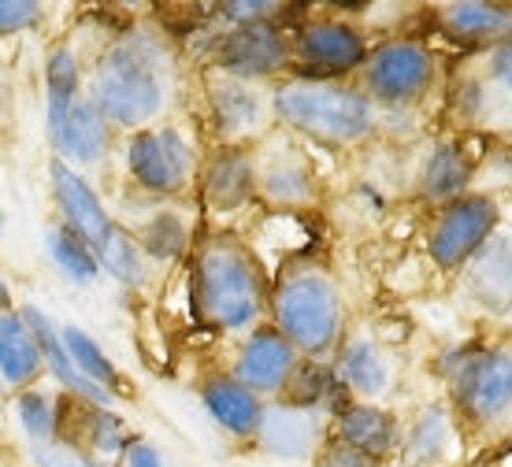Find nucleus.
Here are the masks:
<instances>
[{
  "label": "nucleus",
  "mask_w": 512,
  "mask_h": 467,
  "mask_svg": "<svg viewBox=\"0 0 512 467\" xmlns=\"http://www.w3.org/2000/svg\"><path fill=\"white\" fill-rule=\"evenodd\" d=\"M8 115V82H4V75H0V119Z\"/></svg>",
  "instance_id": "79ce46f5"
},
{
  "label": "nucleus",
  "mask_w": 512,
  "mask_h": 467,
  "mask_svg": "<svg viewBox=\"0 0 512 467\" xmlns=\"http://www.w3.org/2000/svg\"><path fill=\"white\" fill-rule=\"evenodd\" d=\"M297 364H301V360H297V349L282 338L279 330L256 327L253 334L242 341V349H238L234 379L242 382L245 390H253L256 397H264V393H282Z\"/></svg>",
  "instance_id": "f8f14e48"
},
{
  "label": "nucleus",
  "mask_w": 512,
  "mask_h": 467,
  "mask_svg": "<svg viewBox=\"0 0 512 467\" xmlns=\"http://www.w3.org/2000/svg\"><path fill=\"white\" fill-rule=\"evenodd\" d=\"M279 4H268V0H227L219 4V19H227L234 26H249V23H264Z\"/></svg>",
  "instance_id": "e433bc0d"
},
{
  "label": "nucleus",
  "mask_w": 512,
  "mask_h": 467,
  "mask_svg": "<svg viewBox=\"0 0 512 467\" xmlns=\"http://www.w3.org/2000/svg\"><path fill=\"white\" fill-rule=\"evenodd\" d=\"M201 316L219 330H249L264 312V275L256 256L234 241H208L193 264Z\"/></svg>",
  "instance_id": "7ed1b4c3"
},
{
  "label": "nucleus",
  "mask_w": 512,
  "mask_h": 467,
  "mask_svg": "<svg viewBox=\"0 0 512 467\" xmlns=\"http://www.w3.org/2000/svg\"><path fill=\"white\" fill-rule=\"evenodd\" d=\"M49 182H52V201H56L60 223L86 241L93 253H101L104 245H108V238L116 234V219L108 215L101 193L82 178V171L67 167L64 160H52Z\"/></svg>",
  "instance_id": "1a4fd4ad"
},
{
  "label": "nucleus",
  "mask_w": 512,
  "mask_h": 467,
  "mask_svg": "<svg viewBox=\"0 0 512 467\" xmlns=\"http://www.w3.org/2000/svg\"><path fill=\"white\" fill-rule=\"evenodd\" d=\"M216 64L223 75L256 82V78H268L290 64V45H286L279 26L268 23V19L249 26H231L216 45Z\"/></svg>",
  "instance_id": "9d476101"
},
{
  "label": "nucleus",
  "mask_w": 512,
  "mask_h": 467,
  "mask_svg": "<svg viewBox=\"0 0 512 467\" xmlns=\"http://www.w3.org/2000/svg\"><path fill=\"white\" fill-rule=\"evenodd\" d=\"M487 78H490V82H498L501 89H509V93H512V34H509V38H501L498 45H490Z\"/></svg>",
  "instance_id": "4c0bfd02"
},
{
  "label": "nucleus",
  "mask_w": 512,
  "mask_h": 467,
  "mask_svg": "<svg viewBox=\"0 0 512 467\" xmlns=\"http://www.w3.org/2000/svg\"><path fill=\"white\" fill-rule=\"evenodd\" d=\"M256 438L275 456L308 460L320 449V419L316 412H305L294 404H275V408H264V423H260Z\"/></svg>",
  "instance_id": "a211bd4d"
},
{
  "label": "nucleus",
  "mask_w": 512,
  "mask_h": 467,
  "mask_svg": "<svg viewBox=\"0 0 512 467\" xmlns=\"http://www.w3.org/2000/svg\"><path fill=\"white\" fill-rule=\"evenodd\" d=\"M97 260H101V271H108L112 278H119L123 286H134V290L145 286V278H149V260H145V253L138 249V241L119 227H116V234L108 238V245L97 253Z\"/></svg>",
  "instance_id": "2f4dec72"
},
{
  "label": "nucleus",
  "mask_w": 512,
  "mask_h": 467,
  "mask_svg": "<svg viewBox=\"0 0 512 467\" xmlns=\"http://www.w3.org/2000/svg\"><path fill=\"white\" fill-rule=\"evenodd\" d=\"M49 141L56 149V160H64L67 167H75V171L78 167H97L104 164V156L112 149V127L104 123V115L97 112L90 93H82L49 127Z\"/></svg>",
  "instance_id": "9b49d317"
},
{
  "label": "nucleus",
  "mask_w": 512,
  "mask_h": 467,
  "mask_svg": "<svg viewBox=\"0 0 512 467\" xmlns=\"http://www.w3.org/2000/svg\"><path fill=\"white\" fill-rule=\"evenodd\" d=\"M323 467H379V464L368 460V456H360L357 449H349V445L334 442L323 449Z\"/></svg>",
  "instance_id": "58836bf2"
},
{
  "label": "nucleus",
  "mask_w": 512,
  "mask_h": 467,
  "mask_svg": "<svg viewBox=\"0 0 512 467\" xmlns=\"http://www.w3.org/2000/svg\"><path fill=\"white\" fill-rule=\"evenodd\" d=\"M453 401L472 423H498L512 412V349H479L453 371Z\"/></svg>",
  "instance_id": "6e6552de"
},
{
  "label": "nucleus",
  "mask_w": 512,
  "mask_h": 467,
  "mask_svg": "<svg viewBox=\"0 0 512 467\" xmlns=\"http://www.w3.org/2000/svg\"><path fill=\"white\" fill-rule=\"evenodd\" d=\"M338 442L357 449L375 464H383L397 449V423L375 404H342L338 408Z\"/></svg>",
  "instance_id": "6ab92c4d"
},
{
  "label": "nucleus",
  "mask_w": 512,
  "mask_h": 467,
  "mask_svg": "<svg viewBox=\"0 0 512 467\" xmlns=\"http://www.w3.org/2000/svg\"><path fill=\"white\" fill-rule=\"evenodd\" d=\"M475 164L468 160V152L457 149V145H438L427 164H423L420 175V193L427 201H457L464 197V190L472 186Z\"/></svg>",
  "instance_id": "b1692460"
},
{
  "label": "nucleus",
  "mask_w": 512,
  "mask_h": 467,
  "mask_svg": "<svg viewBox=\"0 0 512 467\" xmlns=\"http://www.w3.org/2000/svg\"><path fill=\"white\" fill-rule=\"evenodd\" d=\"M338 375L349 390L360 393V397H379V393L390 386V364H386L383 349L375 345L372 338L353 341L346 353H342V367Z\"/></svg>",
  "instance_id": "bb28decb"
},
{
  "label": "nucleus",
  "mask_w": 512,
  "mask_h": 467,
  "mask_svg": "<svg viewBox=\"0 0 512 467\" xmlns=\"http://www.w3.org/2000/svg\"><path fill=\"white\" fill-rule=\"evenodd\" d=\"M294 49L316 75H353L368 60L364 34L338 19H316L301 26Z\"/></svg>",
  "instance_id": "ddd939ff"
},
{
  "label": "nucleus",
  "mask_w": 512,
  "mask_h": 467,
  "mask_svg": "<svg viewBox=\"0 0 512 467\" xmlns=\"http://www.w3.org/2000/svg\"><path fill=\"white\" fill-rule=\"evenodd\" d=\"M19 312H23L26 327L34 330V338H38L41 364H45V371H52V379L64 386L67 397H78V401L97 404V408H112V401H116V397H112V393H104L101 386H93V382H86L82 375H78L75 364H71V356H67V349H64L60 327H56V323L41 312L38 304H23Z\"/></svg>",
  "instance_id": "2eb2a0df"
},
{
  "label": "nucleus",
  "mask_w": 512,
  "mask_h": 467,
  "mask_svg": "<svg viewBox=\"0 0 512 467\" xmlns=\"http://www.w3.org/2000/svg\"><path fill=\"white\" fill-rule=\"evenodd\" d=\"M442 23L453 38L472 41V45H498L512 34V12L501 4H483V0H464L442 8Z\"/></svg>",
  "instance_id": "5701e85b"
},
{
  "label": "nucleus",
  "mask_w": 512,
  "mask_h": 467,
  "mask_svg": "<svg viewBox=\"0 0 512 467\" xmlns=\"http://www.w3.org/2000/svg\"><path fill=\"white\" fill-rule=\"evenodd\" d=\"M30 464L34 467H108L101 460L86 456L75 445L64 442H45V445H30Z\"/></svg>",
  "instance_id": "f704fd0d"
},
{
  "label": "nucleus",
  "mask_w": 512,
  "mask_h": 467,
  "mask_svg": "<svg viewBox=\"0 0 512 467\" xmlns=\"http://www.w3.org/2000/svg\"><path fill=\"white\" fill-rule=\"evenodd\" d=\"M4 227H8V219H4V208H0V238H4Z\"/></svg>",
  "instance_id": "37998d69"
},
{
  "label": "nucleus",
  "mask_w": 512,
  "mask_h": 467,
  "mask_svg": "<svg viewBox=\"0 0 512 467\" xmlns=\"http://www.w3.org/2000/svg\"><path fill=\"white\" fill-rule=\"evenodd\" d=\"M446 416L438 412V408H431V412H423L420 423H416V430H412V442L409 449H405V456H409L412 464H427V460H435L438 453V445L446 438Z\"/></svg>",
  "instance_id": "72a5a7b5"
},
{
  "label": "nucleus",
  "mask_w": 512,
  "mask_h": 467,
  "mask_svg": "<svg viewBox=\"0 0 512 467\" xmlns=\"http://www.w3.org/2000/svg\"><path fill=\"white\" fill-rule=\"evenodd\" d=\"M123 164H127L130 182L141 193L175 197L190 186L197 156H193V145L182 138L179 127H145L127 138Z\"/></svg>",
  "instance_id": "39448f33"
},
{
  "label": "nucleus",
  "mask_w": 512,
  "mask_h": 467,
  "mask_svg": "<svg viewBox=\"0 0 512 467\" xmlns=\"http://www.w3.org/2000/svg\"><path fill=\"white\" fill-rule=\"evenodd\" d=\"M82 97V60H78V52L71 45L64 49H52L49 60H45V123H56L60 115L71 108V101Z\"/></svg>",
  "instance_id": "cd10ccee"
},
{
  "label": "nucleus",
  "mask_w": 512,
  "mask_h": 467,
  "mask_svg": "<svg viewBox=\"0 0 512 467\" xmlns=\"http://www.w3.org/2000/svg\"><path fill=\"white\" fill-rule=\"evenodd\" d=\"M364 75V93L372 97V104H412L420 101L423 93L435 82V56L412 45V41H386L379 49L368 52V60L360 67Z\"/></svg>",
  "instance_id": "0eeeda50"
},
{
  "label": "nucleus",
  "mask_w": 512,
  "mask_h": 467,
  "mask_svg": "<svg viewBox=\"0 0 512 467\" xmlns=\"http://www.w3.org/2000/svg\"><path fill=\"white\" fill-rule=\"evenodd\" d=\"M201 190H205L208 208H216V212H234V208L249 204L256 193L253 156L238 145H223L201 171Z\"/></svg>",
  "instance_id": "dca6fc26"
},
{
  "label": "nucleus",
  "mask_w": 512,
  "mask_h": 467,
  "mask_svg": "<svg viewBox=\"0 0 512 467\" xmlns=\"http://www.w3.org/2000/svg\"><path fill=\"white\" fill-rule=\"evenodd\" d=\"M41 375H45V364H41L38 338H34V330L26 327L23 312L19 308L0 312V382L23 393Z\"/></svg>",
  "instance_id": "f3484780"
},
{
  "label": "nucleus",
  "mask_w": 512,
  "mask_h": 467,
  "mask_svg": "<svg viewBox=\"0 0 512 467\" xmlns=\"http://www.w3.org/2000/svg\"><path fill=\"white\" fill-rule=\"evenodd\" d=\"M45 245H49V260L56 264V271H60L67 282L90 286L93 278L101 275V260H97V253H93L78 234H71L64 223H56V227L45 230Z\"/></svg>",
  "instance_id": "c85d7f7f"
},
{
  "label": "nucleus",
  "mask_w": 512,
  "mask_h": 467,
  "mask_svg": "<svg viewBox=\"0 0 512 467\" xmlns=\"http://www.w3.org/2000/svg\"><path fill=\"white\" fill-rule=\"evenodd\" d=\"M71 404H75V416L82 419V427L71 434V438H64V445H75V449H82L86 456H93V460H112V456H127L130 449V434H127V423L112 412V408H97V404H86L78 401V397H71Z\"/></svg>",
  "instance_id": "412c9836"
},
{
  "label": "nucleus",
  "mask_w": 512,
  "mask_h": 467,
  "mask_svg": "<svg viewBox=\"0 0 512 467\" xmlns=\"http://www.w3.org/2000/svg\"><path fill=\"white\" fill-rule=\"evenodd\" d=\"M208 101H212V123H216V134L223 145H238L249 134L264 130L268 101L253 82L216 71L208 78Z\"/></svg>",
  "instance_id": "4468645a"
},
{
  "label": "nucleus",
  "mask_w": 512,
  "mask_h": 467,
  "mask_svg": "<svg viewBox=\"0 0 512 467\" xmlns=\"http://www.w3.org/2000/svg\"><path fill=\"white\" fill-rule=\"evenodd\" d=\"M41 8L38 0H0V38H15L30 26L41 23Z\"/></svg>",
  "instance_id": "c9c22d12"
},
{
  "label": "nucleus",
  "mask_w": 512,
  "mask_h": 467,
  "mask_svg": "<svg viewBox=\"0 0 512 467\" xmlns=\"http://www.w3.org/2000/svg\"><path fill=\"white\" fill-rule=\"evenodd\" d=\"M171 60L153 34H127L90 75V101L112 130H145L167 108Z\"/></svg>",
  "instance_id": "f257e3e1"
},
{
  "label": "nucleus",
  "mask_w": 512,
  "mask_h": 467,
  "mask_svg": "<svg viewBox=\"0 0 512 467\" xmlns=\"http://www.w3.org/2000/svg\"><path fill=\"white\" fill-rule=\"evenodd\" d=\"M256 190L275 204H308L316 197V178L305 156L286 152V156H271L264 164H256Z\"/></svg>",
  "instance_id": "4be33fe9"
},
{
  "label": "nucleus",
  "mask_w": 512,
  "mask_h": 467,
  "mask_svg": "<svg viewBox=\"0 0 512 467\" xmlns=\"http://www.w3.org/2000/svg\"><path fill=\"white\" fill-rule=\"evenodd\" d=\"M501 223L498 201L487 193H464L457 201H449L438 212L431 238H427V256L435 260L442 271H457V267L472 264L483 253V245L494 238Z\"/></svg>",
  "instance_id": "423d86ee"
},
{
  "label": "nucleus",
  "mask_w": 512,
  "mask_h": 467,
  "mask_svg": "<svg viewBox=\"0 0 512 467\" xmlns=\"http://www.w3.org/2000/svg\"><path fill=\"white\" fill-rule=\"evenodd\" d=\"M127 467H167L164 456L156 453L149 442H130L127 449Z\"/></svg>",
  "instance_id": "ea45409f"
},
{
  "label": "nucleus",
  "mask_w": 512,
  "mask_h": 467,
  "mask_svg": "<svg viewBox=\"0 0 512 467\" xmlns=\"http://www.w3.org/2000/svg\"><path fill=\"white\" fill-rule=\"evenodd\" d=\"M60 338H64L67 356H71V364H75V371L82 375V379L93 382V386H101V390L112 393V397L123 390L119 367L112 364V356L104 353L101 345H97L86 330L75 327V323H64V327H60Z\"/></svg>",
  "instance_id": "a878e982"
},
{
  "label": "nucleus",
  "mask_w": 512,
  "mask_h": 467,
  "mask_svg": "<svg viewBox=\"0 0 512 467\" xmlns=\"http://www.w3.org/2000/svg\"><path fill=\"white\" fill-rule=\"evenodd\" d=\"M201 401H205L208 416L234 438H256L260 434L264 401L253 390H245L234 375L231 379H208L205 390H201Z\"/></svg>",
  "instance_id": "aec40b11"
},
{
  "label": "nucleus",
  "mask_w": 512,
  "mask_h": 467,
  "mask_svg": "<svg viewBox=\"0 0 512 467\" xmlns=\"http://www.w3.org/2000/svg\"><path fill=\"white\" fill-rule=\"evenodd\" d=\"M12 308V290H8V282L0 278V312H8Z\"/></svg>",
  "instance_id": "a19ab883"
},
{
  "label": "nucleus",
  "mask_w": 512,
  "mask_h": 467,
  "mask_svg": "<svg viewBox=\"0 0 512 467\" xmlns=\"http://www.w3.org/2000/svg\"><path fill=\"white\" fill-rule=\"evenodd\" d=\"M15 419L30 445L56 442V397L52 393L38 390V386L23 390L15 397Z\"/></svg>",
  "instance_id": "473e14b6"
},
{
  "label": "nucleus",
  "mask_w": 512,
  "mask_h": 467,
  "mask_svg": "<svg viewBox=\"0 0 512 467\" xmlns=\"http://www.w3.org/2000/svg\"><path fill=\"white\" fill-rule=\"evenodd\" d=\"M472 264V290L498 312L512 308V238H490Z\"/></svg>",
  "instance_id": "393cba45"
},
{
  "label": "nucleus",
  "mask_w": 512,
  "mask_h": 467,
  "mask_svg": "<svg viewBox=\"0 0 512 467\" xmlns=\"http://www.w3.org/2000/svg\"><path fill=\"white\" fill-rule=\"evenodd\" d=\"M271 112L290 130L323 145H357L375 127V104L364 89L323 78H294L275 86Z\"/></svg>",
  "instance_id": "f03ea898"
},
{
  "label": "nucleus",
  "mask_w": 512,
  "mask_h": 467,
  "mask_svg": "<svg viewBox=\"0 0 512 467\" xmlns=\"http://www.w3.org/2000/svg\"><path fill=\"white\" fill-rule=\"evenodd\" d=\"M134 241H138V249L145 253V260L171 264V260H179L182 249H186L190 230H186L179 212H153L149 215V223L141 227V234Z\"/></svg>",
  "instance_id": "c756f323"
},
{
  "label": "nucleus",
  "mask_w": 512,
  "mask_h": 467,
  "mask_svg": "<svg viewBox=\"0 0 512 467\" xmlns=\"http://www.w3.org/2000/svg\"><path fill=\"white\" fill-rule=\"evenodd\" d=\"M271 312H275L271 327L279 330L297 353L312 356V360L331 353L338 334H342V319H346L338 286L312 267L290 271L282 278L275 301H271Z\"/></svg>",
  "instance_id": "20e7f679"
},
{
  "label": "nucleus",
  "mask_w": 512,
  "mask_h": 467,
  "mask_svg": "<svg viewBox=\"0 0 512 467\" xmlns=\"http://www.w3.org/2000/svg\"><path fill=\"white\" fill-rule=\"evenodd\" d=\"M342 390L338 386V371L327 364H316V360H305V364L294 367V375L286 382V404L294 408H305V412H316V404L331 401L334 393Z\"/></svg>",
  "instance_id": "7c9ffc66"
}]
</instances>
